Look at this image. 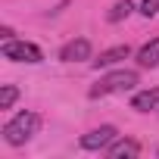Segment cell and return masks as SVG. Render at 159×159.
Wrapping results in <instances>:
<instances>
[{
  "instance_id": "1",
  "label": "cell",
  "mask_w": 159,
  "mask_h": 159,
  "mask_svg": "<svg viewBox=\"0 0 159 159\" xmlns=\"http://www.w3.org/2000/svg\"><path fill=\"white\" fill-rule=\"evenodd\" d=\"M38 128H41V116L31 112V109H22L3 125V140L10 147H22L25 140H31L38 134Z\"/></svg>"
},
{
  "instance_id": "2",
  "label": "cell",
  "mask_w": 159,
  "mask_h": 159,
  "mask_svg": "<svg viewBox=\"0 0 159 159\" xmlns=\"http://www.w3.org/2000/svg\"><path fill=\"white\" fill-rule=\"evenodd\" d=\"M134 84H137V72L134 69H116V72L103 75L100 81L91 88V97L97 100V97H109V94H125Z\"/></svg>"
},
{
  "instance_id": "3",
  "label": "cell",
  "mask_w": 159,
  "mask_h": 159,
  "mask_svg": "<svg viewBox=\"0 0 159 159\" xmlns=\"http://www.w3.org/2000/svg\"><path fill=\"white\" fill-rule=\"evenodd\" d=\"M0 53H3V59H13V62H41L44 53L38 44L31 41H3V47H0Z\"/></svg>"
},
{
  "instance_id": "4",
  "label": "cell",
  "mask_w": 159,
  "mask_h": 159,
  "mask_svg": "<svg viewBox=\"0 0 159 159\" xmlns=\"http://www.w3.org/2000/svg\"><path fill=\"white\" fill-rule=\"evenodd\" d=\"M116 137H119V131H116L112 125H100V128H94V131H88V134L81 137V147H84V150H106Z\"/></svg>"
},
{
  "instance_id": "5",
  "label": "cell",
  "mask_w": 159,
  "mask_h": 159,
  "mask_svg": "<svg viewBox=\"0 0 159 159\" xmlns=\"http://www.w3.org/2000/svg\"><path fill=\"white\" fill-rule=\"evenodd\" d=\"M59 59H62V62H81V59H91V41H88V38H75V41L62 44Z\"/></svg>"
},
{
  "instance_id": "6",
  "label": "cell",
  "mask_w": 159,
  "mask_h": 159,
  "mask_svg": "<svg viewBox=\"0 0 159 159\" xmlns=\"http://www.w3.org/2000/svg\"><path fill=\"white\" fill-rule=\"evenodd\" d=\"M128 56H131V47H128V44H119V47L103 50L97 59H91V66H94V69H109V66H116V62H122V59H128Z\"/></svg>"
},
{
  "instance_id": "7",
  "label": "cell",
  "mask_w": 159,
  "mask_h": 159,
  "mask_svg": "<svg viewBox=\"0 0 159 159\" xmlns=\"http://www.w3.org/2000/svg\"><path fill=\"white\" fill-rule=\"evenodd\" d=\"M137 153H140V143H137V140H128V137H125V140L116 137V140L106 147V156H109V159H128V156H137Z\"/></svg>"
},
{
  "instance_id": "8",
  "label": "cell",
  "mask_w": 159,
  "mask_h": 159,
  "mask_svg": "<svg viewBox=\"0 0 159 159\" xmlns=\"http://www.w3.org/2000/svg\"><path fill=\"white\" fill-rule=\"evenodd\" d=\"M131 109H137V112L159 109V88H150V91H140V94H134V100H131Z\"/></svg>"
},
{
  "instance_id": "9",
  "label": "cell",
  "mask_w": 159,
  "mask_h": 159,
  "mask_svg": "<svg viewBox=\"0 0 159 159\" xmlns=\"http://www.w3.org/2000/svg\"><path fill=\"white\" fill-rule=\"evenodd\" d=\"M137 66L140 69H156L159 66V38H153L150 44H143L137 50Z\"/></svg>"
},
{
  "instance_id": "10",
  "label": "cell",
  "mask_w": 159,
  "mask_h": 159,
  "mask_svg": "<svg viewBox=\"0 0 159 159\" xmlns=\"http://www.w3.org/2000/svg\"><path fill=\"white\" fill-rule=\"evenodd\" d=\"M16 100H19V88L16 84H3L0 88V109H13Z\"/></svg>"
},
{
  "instance_id": "11",
  "label": "cell",
  "mask_w": 159,
  "mask_h": 159,
  "mask_svg": "<svg viewBox=\"0 0 159 159\" xmlns=\"http://www.w3.org/2000/svg\"><path fill=\"white\" fill-rule=\"evenodd\" d=\"M131 10H134V7H131V0H119V3L109 10V22H122V19H128Z\"/></svg>"
},
{
  "instance_id": "12",
  "label": "cell",
  "mask_w": 159,
  "mask_h": 159,
  "mask_svg": "<svg viewBox=\"0 0 159 159\" xmlns=\"http://www.w3.org/2000/svg\"><path fill=\"white\" fill-rule=\"evenodd\" d=\"M140 13L150 19V16H156L159 13V0H140Z\"/></svg>"
}]
</instances>
